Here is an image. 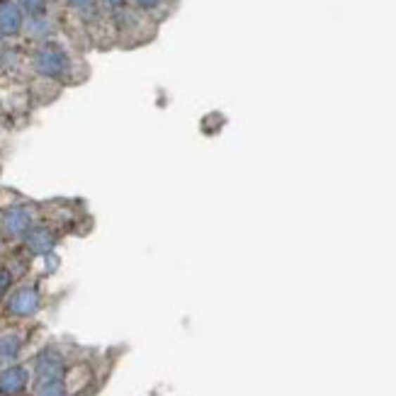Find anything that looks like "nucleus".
<instances>
[{"instance_id":"nucleus-13","label":"nucleus","mask_w":396,"mask_h":396,"mask_svg":"<svg viewBox=\"0 0 396 396\" xmlns=\"http://www.w3.org/2000/svg\"><path fill=\"white\" fill-rule=\"evenodd\" d=\"M71 5H73V8H78V10H85L90 5V0H71Z\"/></svg>"},{"instance_id":"nucleus-14","label":"nucleus","mask_w":396,"mask_h":396,"mask_svg":"<svg viewBox=\"0 0 396 396\" xmlns=\"http://www.w3.org/2000/svg\"><path fill=\"white\" fill-rule=\"evenodd\" d=\"M105 3H110V5H115V8H117V5H122L124 0H105Z\"/></svg>"},{"instance_id":"nucleus-8","label":"nucleus","mask_w":396,"mask_h":396,"mask_svg":"<svg viewBox=\"0 0 396 396\" xmlns=\"http://www.w3.org/2000/svg\"><path fill=\"white\" fill-rule=\"evenodd\" d=\"M23 350V338H20L15 331H8V333L0 336V365L10 367L15 362V357Z\"/></svg>"},{"instance_id":"nucleus-4","label":"nucleus","mask_w":396,"mask_h":396,"mask_svg":"<svg viewBox=\"0 0 396 396\" xmlns=\"http://www.w3.org/2000/svg\"><path fill=\"white\" fill-rule=\"evenodd\" d=\"M39 309H41V294L37 287H20V290H15L8 299V312L13 314V317H20V319L34 317Z\"/></svg>"},{"instance_id":"nucleus-3","label":"nucleus","mask_w":396,"mask_h":396,"mask_svg":"<svg viewBox=\"0 0 396 396\" xmlns=\"http://www.w3.org/2000/svg\"><path fill=\"white\" fill-rule=\"evenodd\" d=\"M32 226H34V212L27 205H15L5 210L3 231L8 234L10 238H25Z\"/></svg>"},{"instance_id":"nucleus-5","label":"nucleus","mask_w":396,"mask_h":396,"mask_svg":"<svg viewBox=\"0 0 396 396\" xmlns=\"http://www.w3.org/2000/svg\"><path fill=\"white\" fill-rule=\"evenodd\" d=\"M23 241H25L27 253H32V255H49L53 253V248H56V234H53L49 226H39V224H34Z\"/></svg>"},{"instance_id":"nucleus-1","label":"nucleus","mask_w":396,"mask_h":396,"mask_svg":"<svg viewBox=\"0 0 396 396\" xmlns=\"http://www.w3.org/2000/svg\"><path fill=\"white\" fill-rule=\"evenodd\" d=\"M34 377L37 384H51V382H63L66 379V362L58 350H44L37 357L34 365Z\"/></svg>"},{"instance_id":"nucleus-7","label":"nucleus","mask_w":396,"mask_h":396,"mask_svg":"<svg viewBox=\"0 0 396 396\" xmlns=\"http://www.w3.org/2000/svg\"><path fill=\"white\" fill-rule=\"evenodd\" d=\"M23 30V10L13 0H0V32L5 37H13Z\"/></svg>"},{"instance_id":"nucleus-10","label":"nucleus","mask_w":396,"mask_h":396,"mask_svg":"<svg viewBox=\"0 0 396 396\" xmlns=\"http://www.w3.org/2000/svg\"><path fill=\"white\" fill-rule=\"evenodd\" d=\"M20 3L30 15H41L46 10V0H20Z\"/></svg>"},{"instance_id":"nucleus-12","label":"nucleus","mask_w":396,"mask_h":396,"mask_svg":"<svg viewBox=\"0 0 396 396\" xmlns=\"http://www.w3.org/2000/svg\"><path fill=\"white\" fill-rule=\"evenodd\" d=\"M158 3H160V0H136V5H139V8H143V10H153Z\"/></svg>"},{"instance_id":"nucleus-2","label":"nucleus","mask_w":396,"mask_h":396,"mask_svg":"<svg viewBox=\"0 0 396 396\" xmlns=\"http://www.w3.org/2000/svg\"><path fill=\"white\" fill-rule=\"evenodd\" d=\"M34 68L41 73V76H49V78H58L68 71V56L61 46H41L34 56Z\"/></svg>"},{"instance_id":"nucleus-11","label":"nucleus","mask_w":396,"mask_h":396,"mask_svg":"<svg viewBox=\"0 0 396 396\" xmlns=\"http://www.w3.org/2000/svg\"><path fill=\"white\" fill-rule=\"evenodd\" d=\"M10 285H13V272L8 267H0V297L10 290Z\"/></svg>"},{"instance_id":"nucleus-9","label":"nucleus","mask_w":396,"mask_h":396,"mask_svg":"<svg viewBox=\"0 0 396 396\" xmlns=\"http://www.w3.org/2000/svg\"><path fill=\"white\" fill-rule=\"evenodd\" d=\"M34 396H68L66 382H51V384H37Z\"/></svg>"},{"instance_id":"nucleus-6","label":"nucleus","mask_w":396,"mask_h":396,"mask_svg":"<svg viewBox=\"0 0 396 396\" xmlns=\"http://www.w3.org/2000/svg\"><path fill=\"white\" fill-rule=\"evenodd\" d=\"M30 372L20 365H10L0 370V394L3 396H18L27 389Z\"/></svg>"}]
</instances>
